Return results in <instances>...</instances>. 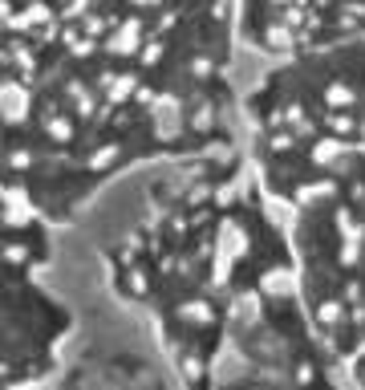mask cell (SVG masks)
<instances>
[{
  "label": "cell",
  "instance_id": "7a4b0ae2",
  "mask_svg": "<svg viewBox=\"0 0 365 390\" xmlns=\"http://www.w3.org/2000/svg\"><path fill=\"white\" fill-rule=\"evenodd\" d=\"M142 215L102 253L174 390H349L280 220L240 142L158 167Z\"/></svg>",
  "mask_w": 365,
  "mask_h": 390
},
{
  "label": "cell",
  "instance_id": "5b68a950",
  "mask_svg": "<svg viewBox=\"0 0 365 390\" xmlns=\"http://www.w3.org/2000/svg\"><path fill=\"white\" fill-rule=\"evenodd\" d=\"M349 41H365V0H235L240 65Z\"/></svg>",
  "mask_w": 365,
  "mask_h": 390
},
{
  "label": "cell",
  "instance_id": "6da1fadb",
  "mask_svg": "<svg viewBox=\"0 0 365 390\" xmlns=\"http://www.w3.org/2000/svg\"><path fill=\"white\" fill-rule=\"evenodd\" d=\"M235 0H0V187L65 228L235 142Z\"/></svg>",
  "mask_w": 365,
  "mask_h": 390
},
{
  "label": "cell",
  "instance_id": "8992f818",
  "mask_svg": "<svg viewBox=\"0 0 365 390\" xmlns=\"http://www.w3.org/2000/svg\"><path fill=\"white\" fill-rule=\"evenodd\" d=\"M345 374H349V390H365V350L345 366Z\"/></svg>",
  "mask_w": 365,
  "mask_h": 390
},
{
  "label": "cell",
  "instance_id": "277c9868",
  "mask_svg": "<svg viewBox=\"0 0 365 390\" xmlns=\"http://www.w3.org/2000/svg\"><path fill=\"white\" fill-rule=\"evenodd\" d=\"M53 236L0 187V390L49 386L74 358L77 317L53 289Z\"/></svg>",
  "mask_w": 365,
  "mask_h": 390
},
{
  "label": "cell",
  "instance_id": "3957f363",
  "mask_svg": "<svg viewBox=\"0 0 365 390\" xmlns=\"http://www.w3.org/2000/svg\"><path fill=\"white\" fill-rule=\"evenodd\" d=\"M235 142L289 236L301 289L341 362L365 350V41L256 61Z\"/></svg>",
  "mask_w": 365,
  "mask_h": 390
}]
</instances>
